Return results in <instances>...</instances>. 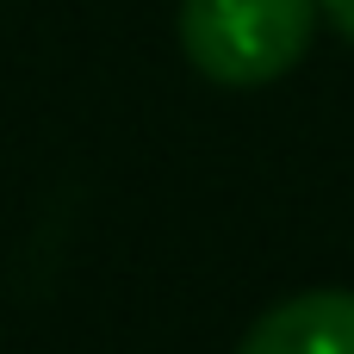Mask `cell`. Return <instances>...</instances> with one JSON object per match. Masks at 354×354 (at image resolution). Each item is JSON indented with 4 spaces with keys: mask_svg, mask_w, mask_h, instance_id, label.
Listing matches in <instances>:
<instances>
[{
    "mask_svg": "<svg viewBox=\"0 0 354 354\" xmlns=\"http://www.w3.org/2000/svg\"><path fill=\"white\" fill-rule=\"evenodd\" d=\"M317 31V0H180V50L218 87L280 81Z\"/></svg>",
    "mask_w": 354,
    "mask_h": 354,
    "instance_id": "6da1fadb",
    "label": "cell"
},
{
    "mask_svg": "<svg viewBox=\"0 0 354 354\" xmlns=\"http://www.w3.org/2000/svg\"><path fill=\"white\" fill-rule=\"evenodd\" d=\"M317 12H324V19H330V25L354 44V0H317Z\"/></svg>",
    "mask_w": 354,
    "mask_h": 354,
    "instance_id": "3957f363",
    "label": "cell"
},
{
    "mask_svg": "<svg viewBox=\"0 0 354 354\" xmlns=\"http://www.w3.org/2000/svg\"><path fill=\"white\" fill-rule=\"evenodd\" d=\"M236 354H354V292L317 286L249 324Z\"/></svg>",
    "mask_w": 354,
    "mask_h": 354,
    "instance_id": "7a4b0ae2",
    "label": "cell"
}]
</instances>
